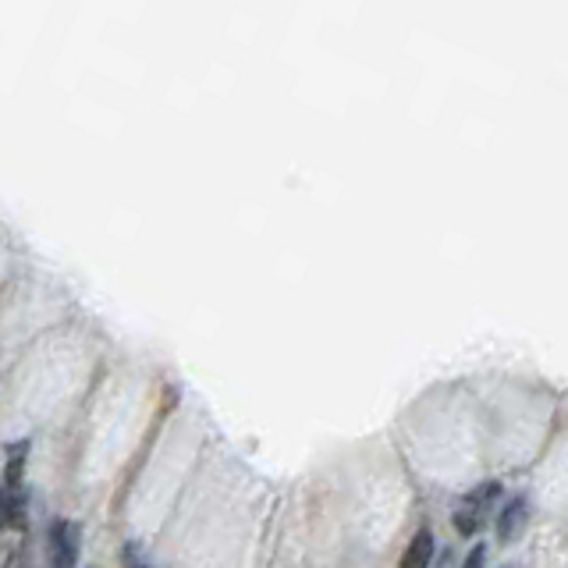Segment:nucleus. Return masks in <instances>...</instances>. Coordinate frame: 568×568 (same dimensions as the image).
<instances>
[{
  "instance_id": "1",
  "label": "nucleus",
  "mask_w": 568,
  "mask_h": 568,
  "mask_svg": "<svg viewBox=\"0 0 568 568\" xmlns=\"http://www.w3.org/2000/svg\"><path fill=\"white\" fill-rule=\"evenodd\" d=\"M497 497H501V483L483 480L459 501L455 505V529L462 533V537H473V533L487 523V512L497 505Z\"/></svg>"
},
{
  "instance_id": "2",
  "label": "nucleus",
  "mask_w": 568,
  "mask_h": 568,
  "mask_svg": "<svg viewBox=\"0 0 568 568\" xmlns=\"http://www.w3.org/2000/svg\"><path fill=\"white\" fill-rule=\"evenodd\" d=\"M50 568H75L78 561V526L72 519H54L46 533Z\"/></svg>"
},
{
  "instance_id": "3",
  "label": "nucleus",
  "mask_w": 568,
  "mask_h": 568,
  "mask_svg": "<svg viewBox=\"0 0 568 568\" xmlns=\"http://www.w3.org/2000/svg\"><path fill=\"white\" fill-rule=\"evenodd\" d=\"M430 561H433V533L427 526H420L412 533V540L406 544L398 568H430Z\"/></svg>"
},
{
  "instance_id": "4",
  "label": "nucleus",
  "mask_w": 568,
  "mask_h": 568,
  "mask_svg": "<svg viewBox=\"0 0 568 568\" xmlns=\"http://www.w3.org/2000/svg\"><path fill=\"white\" fill-rule=\"evenodd\" d=\"M523 523H526V497H512L508 505L501 508V515H497V537L512 540Z\"/></svg>"
},
{
  "instance_id": "5",
  "label": "nucleus",
  "mask_w": 568,
  "mask_h": 568,
  "mask_svg": "<svg viewBox=\"0 0 568 568\" xmlns=\"http://www.w3.org/2000/svg\"><path fill=\"white\" fill-rule=\"evenodd\" d=\"M483 558H487V547L483 544H476L470 555H465V561H462V568H483Z\"/></svg>"
},
{
  "instance_id": "6",
  "label": "nucleus",
  "mask_w": 568,
  "mask_h": 568,
  "mask_svg": "<svg viewBox=\"0 0 568 568\" xmlns=\"http://www.w3.org/2000/svg\"><path fill=\"white\" fill-rule=\"evenodd\" d=\"M136 555H139V550H136V547H128V550H125V558H128V565H132V568H146V565H143V561H139Z\"/></svg>"
}]
</instances>
